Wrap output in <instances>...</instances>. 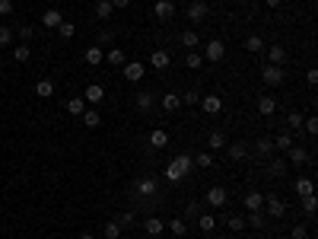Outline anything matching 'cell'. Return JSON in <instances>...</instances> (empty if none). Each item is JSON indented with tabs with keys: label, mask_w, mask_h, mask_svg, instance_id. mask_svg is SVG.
<instances>
[{
	"label": "cell",
	"mask_w": 318,
	"mask_h": 239,
	"mask_svg": "<svg viewBox=\"0 0 318 239\" xmlns=\"http://www.w3.org/2000/svg\"><path fill=\"white\" fill-rule=\"evenodd\" d=\"M201 108L207 115H217V112H223V99L220 96H201Z\"/></svg>",
	"instance_id": "obj_11"
},
{
	"label": "cell",
	"mask_w": 318,
	"mask_h": 239,
	"mask_svg": "<svg viewBox=\"0 0 318 239\" xmlns=\"http://www.w3.org/2000/svg\"><path fill=\"white\" fill-rule=\"evenodd\" d=\"M258 112H261L264 118H271L274 112H277V99H274V96H261V99H258Z\"/></svg>",
	"instance_id": "obj_14"
},
{
	"label": "cell",
	"mask_w": 318,
	"mask_h": 239,
	"mask_svg": "<svg viewBox=\"0 0 318 239\" xmlns=\"http://www.w3.org/2000/svg\"><path fill=\"white\" fill-rule=\"evenodd\" d=\"M137 108H140V112H150V108H153V102H156V99H153L150 96V92H137Z\"/></svg>",
	"instance_id": "obj_34"
},
{
	"label": "cell",
	"mask_w": 318,
	"mask_h": 239,
	"mask_svg": "<svg viewBox=\"0 0 318 239\" xmlns=\"http://www.w3.org/2000/svg\"><path fill=\"white\" fill-rule=\"evenodd\" d=\"M197 214H201V204L191 201V204H188V217H197Z\"/></svg>",
	"instance_id": "obj_54"
},
{
	"label": "cell",
	"mask_w": 318,
	"mask_h": 239,
	"mask_svg": "<svg viewBox=\"0 0 318 239\" xmlns=\"http://www.w3.org/2000/svg\"><path fill=\"white\" fill-rule=\"evenodd\" d=\"M83 99H86V102H92V106H99V102L105 99V90H102L99 83H89V86L83 90Z\"/></svg>",
	"instance_id": "obj_9"
},
{
	"label": "cell",
	"mask_w": 318,
	"mask_h": 239,
	"mask_svg": "<svg viewBox=\"0 0 318 239\" xmlns=\"http://www.w3.org/2000/svg\"><path fill=\"white\" fill-rule=\"evenodd\" d=\"M35 96H41V99L54 96V83H51L48 76H45V80H38V83H35Z\"/></svg>",
	"instance_id": "obj_27"
},
{
	"label": "cell",
	"mask_w": 318,
	"mask_h": 239,
	"mask_svg": "<svg viewBox=\"0 0 318 239\" xmlns=\"http://www.w3.org/2000/svg\"><path fill=\"white\" fill-rule=\"evenodd\" d=\"M13 58H16V64H25L32 58V51H29V45H16L13 48Z\"/></svg>",
	"instance_id": "obj_36"
},
{
	"label": "cell",
	"mask_w": 318,
	"mask_h": 239,
	"mask_svg": "<svg viewBox=\"0 0 318 239\" xmlns=\"http://www.w3.org/2000/svg\"><path fill=\"white\" fill-rule=\"evenodd\" d=\"M207 13H210V10H207V4H204V0H194V4L188 6V13H185V16H188L191 22H201V20H207Z\"/></svg>",
	"instance_id": "obj_7"
},
{
	"label": "cell",
	"mask_w": 318,
	"mask_h": 239,
	"mask_svg": "<svg viewBox=\"0 0 318 239\" xmlns=\"http://www.w3.org/2000/svg\"><path fill=\"white\" fill-rule=\"evenodd\" d=\"M264 208H268L271 220H280L283 214H287V201H283L280 194H264Z\"/></svg>",
	"instance_id": "obj_2"
},
{
	"label": "cell",
	"mask_w": 318,
	"mask_h": 239,
	"mask_svg": "<svg viewBox=\"0 0 318 239\" xmlns=\"http://www.w3.org/2000/svg\"><path fill=\"white\" fill-rule=\"evenodd\" d=\"M0 74H3V64H0Z\"/></svg>",
	"instance_id": "obj_60"
},
{
	"label": "cell",
	"mask_w": 318,
	"mask_h": 239,
	"mask_svg": "<svg viewBox=\"0 0 318 239\" xmlns=\"http://www.w3.org/2000/svg\"><path fill=\"white\" fill-rule=\"evenodd\" d=\"M283 61H287V48H283V45H271L268 48V64L283 67Z\"/></svg>",
	"instance_id": "obj_13"
},
{
	"label": "cell",
	"mask_w": 318,
	"mask_h": 239,
	"mask_svg": "<svg viewBox=\"0 0 318 239\" xmlns=\"http://www.w3.org/2000/svg\"><path fill=\"white\" fill-rule=\"evenodd\" d=\"M223 54H226V45H223L220 38H210V42H207V48H204V58H207L210 64H220V61H223Z\"/></svg>",
	"instance_id": "obj_5"
},
{
	"label": "cell",
	"mask_w": 318,
	"mask_h": 239,
	"mask_svg": "<svg viewBox=\"0 0 318 239\" xmlns=\"http://www.w3.org/2000/svg\"><path fill=\"white\" fill-rule=\"evenodd\" d=\"M194 172V156H188V153H178L175 160L166 166V178L172 185H178V182H185L188 176Z\"/></svg>",
	"instance_id": "obj_1"
},
{
	"label": "cell",
	"mask_w": 318,
	"mask_h": 239,
	"mask_svg": "<svg viewBox=\"0 0 318 239\" xmlns=\"http://www.w3.org/2000/svg\"><path fill=\"white\" fill-rule=\"evenodd\" d=\"M303 208H306V214H309V217H312V214H315V208H318V201H315V194H306V198H303Z\"/></svg>",
	"instance_id": "obj_47"
},
{
	"label": "cell",
	"mask_w": 318,
	"mask_h": 239,
	"mask_svg": "<svg viewBox=\"0 0 318 239\" xmlns=\"http://www.w3.org/2000/svg\"><path fill=\"white\" fill-rule=\"evenodd\" d=\"M10 42H13V29L0 22V45H10Z\"/></svg>",
	"instance_id": "obj_48"
},
{
	"label": "cell",
	"mask_w": 318,
	"mask_h": 239,
	"mask_svg": "<svg viewBox=\"0 0 318 239\" xmlns=\"http://www.w3.org/2000/svg\"><path fill=\"white\" fill-rule=\"evenodd\" d=\"M197 99H201V96L191 90V92H185V96H182V106H197Z\"/></svg>",
	"instance_id": "obj_51"
},
{
	"label": "cell",
	"mask_w": 318,
	"mask_h": 239,
	"mask_svg": "<svg viewBox=\"0 0 318 239\" xmlns=\"http://www.w3.org/2000/svg\"><path fill=\"white\" fill-rule=\"evenodd\" d=\"M226 226L233 230V233H242V230H245V217H239V214H233V217H226Z\"/></svg>",
	"instance_id": "obj_40"
},
{
	"label": "cell",
	"mask_w": 318,
	"mask_h": 239,
	"mask_svg": "<svg viewBox=\"0 0 318 239\" xmlns=\"http://www.w3.org/2000/svg\"><path fill=\"white\" fill-rule=\"evenodd\" d=\"M296 194L299 198H306V194H315V185H312V178H296Z\"/></svg>",
	"instance_id": "obj_26"
},
{
	"label": "cell",
	"mask_w": 318,
	"mask_h": 239,
	"mask_svg": "<svg viewBox=\"0 0 318 239\" xmlns=\"http://www.w3.org/2000/svg\"><path fill=\"white\" fill-rule=\"evenodd\" d=\"M194 166H201V169H210V166H213V153H210V150L197 153V156H194Z\"/></svg>",
	"instance_id": "obj_37"
},
{
	"label": "cell",
	"mask_w": 318,
	"mask_h": 239,
	"mask_svg": "<svg viewBox=\"0 0 318 239\" xmlns=\"http://www.w3.org/2000/svg\"><path fill=\"white\" fill-rule=\"evenodd\" d=\"M73 32H76V26L73 22H61V26H57V36H61V38H73Z\"/></svg>",
	"instance_id": "obj_43"
},
{
	"label": "cell",
	"mask_w": 318,
	"mask_h": 239,
	"mask_svg": "<svg viewBox=\"0 0 318 239\" xmlns=\"http://www.w3.org/2000/svg\"><path fill=\"white\" fill-rule=\"evenodd\" d=\"M245 48L252 51V54H261V51H264V38L261 36H248L245 38Z\"/></svg>",
	"instance_id": "obj_32"
},
{
	"label": "cell",
	"mask_w": 318,
	"mask_h": 239,
	"mask_svg": "<svg viewBox=\"0 0 318 239\" xmlns=\"http://www.w3.org/2000/svg\"><path fill=\"white\" fill-rule=\"evenodd\" d=\"M245 208H248V210H261V208H264V194H261V192H248V194H245Z\"/></svg>",
	"instance_id": "obj_20"
},
{
	"label": "cell",
	"mask_w": 318,
	"mask_h": 239,
	"mask_svg": "<svg viewBox=\"0 0 318 239\" xmlns=\"http://www.w3.org/2000/svg\"><path fill=\"white\" fill-rule=\"evenodd\" d=\"M169 64H172L169 51H153V54H150V67H153V70H166Z\"/></svg>",
	"instance_id": "obj_12"
},
{
	"label": "cell",
	"mask_w": 318,
	"mask_h": 239,
	"mask_svg": "<svg viewBox=\"0 0 318 239\" xmlns=\"http://www.w3.org/2000/svg\"><path fill=\"white\" fill-rule=\"evenodd\" d=\"M162 108H166V112H178V108H182V96H178V92L162 96Z\"/></svg>",
	"instance_id": "obj_23"
},
{
	"label": "cell",
	"mask_w": 318,
	"mask_h": 239,
	"mask_svg": "<svg viewBox=\"0 0 318 239\" xmlns=\"http://www.w3.org/2000/svg\"><path fill=\"white\" fill-rule=\"evenodd\" d=\"M153 13H156V20H159V22H169L172 16H175V4H172V0H156Z\"/></svg>",
	"instance_id": "obj_6"
},
{
	"label": "cell",
	"mask_w": 318,
	"mask_h": 239,
	"mask_svg": "<svg viewBox=\"0 0 318 239\" xmlns=\"http://www.w3.org/2000/svg\"><path fill=\"white\" fill-rule=\"evenodd\" d=\"M143 74H147V67H143L140 61H127V64H124V76H127V80H131V83L143 80Z\"/></svg>",
	"instance_id": "obj_8"
},
{
	"label": "cell",
	"mask_w": 318,
	"mask_h": 239,
	"mask_svg": "<svg viewBox=\"0 0 318 239\" xmlns=\"http://www.w3.org/2000/svg\"><path fill=\"white\" fill-rule=\"evenodd\" d=\"M185 64H188V67H191V70H201V67H204V58H201V54H197V51H188V58H185Z\"/></svg>",
	"instance_id": "obj_41"
},
{
	"label": "cell",
	"mask_w": 318,
	"mask_h": 239,
	"mask_svg": "<svg viewBox=\"0 0 318 239\" xmlns=\"http://www.w3.org/2000/svg\"><path fill=\"white\" fill-rule=\"evenodd\" d=\"M271 176H274V178L287 176V160H271Z\"/></svg>",
	"instance_id": "obj_42"
},
{
	"label": "cell",
	"mask_w": 318,
	"mask_h": 239,
	"mask_svg": "<svg viewBox=\"0 0 318 239\" xmlns=\"http://www.w3.org/2000/svg\"><path fill=\"white\" fill-rule=\"evenodd\" d=\"M118 224H121V230H131L134 226V210H124V214L118 217Z\"/></svg>",
	"instance_id": "obj_49"
},
{
	"label": "cell",
	"mask_w": 318,
	"mask_h": 239,
	"mask_svg": "<svg viewBox=\"0 0 318 239\" xmlns=\"http://www.w3.org/2000/svg\"><path fill=\"white\" fill-rule=\"evenodd\" d=\"M207 147H210V153L226 147V138H223V131H213V134H210V138H207Z\"/></svg>",
	"instance_id": "obj_33"
},
{
	"label": "cell",
	"mask_w": 318,
	"mask_h": 239,
	"mask_svg": "<svg viewBox=\"0 0 318 239\" xmlns=\"http://www.w3.org/2000/svg\"><path fill=\"white\" fill-rule=\"evenodd\" d=\"M32 36H35V29H32V26H19V38H22V42H29Z\"/></svg>",
	"instance_id": "obj_53"
},
{
	"label": "cell",
	"mask_w": 318,
	"mask_h": 239,
	"mask_svg": "<svg viewBox=\"0 0 318 239\" xmlns=\"http://www.w3.org/2000/svg\"><path fill=\"white\" fill-rule=\"evenodd\" d=\"M204 201H207L210 208H226V201H229V192L223 188V185H213V188H207V194H204Z\"/></svg>",
	"instance_id": "obj_3"
},
{
	"label": "cell",
	"mask_w": 318,
	"mask_h": 239,
	"mask_svg": "<svg viewBox=\"0 0 318 239\" xmlns=\"http://www.w3.org/2000/svg\"><path fill=\"white\" fill-rule=\"evenodd\" d=\"M80 118H83V124H86V128H99V124H102V118H99L96 108H86Z\"/></svg>",
	"instance_id": "obj_31"
},
{
	"label": "cell",
	"mask_w": 318,
	"mask_h": 239,
	"mask_svg": "<svg viewBox=\"0 0 318 239\" xmlns=\"http://www.w3.org/2000/svg\"><path fill=\"white\" fill-rule=\"evenodd\" d=\"M245 226H252V230H264V226H268V220H264V214H261V210H248Z\"/></svg>",
	"instance_id": "obj_18"
},
{
	"label": "cell",
	"mask_w": 318,
	"mask_h": 239,
	"mask_svg": "<svg viewBox=\"0 0 318 239\" xmlns=\"http://www.w3.org/2000/svg\"><path fill=\"white\" fill-rule=\"evenodd\" d=\"M0 16H13V0H0Z\"/></svg>",
	"instance_id": "obj_52"
},
{
	"label": "cell",
	"mask_w": 318,
	"mask_h": 239,
	"mask_svg": "<svg viewBox=\"0 0 318 239\" xmlns=\"http://www.w3.org/2000/svg\"><path fill=\"white\" fill-rule=\"evenodd\" d=\"M80 239H96V236H92V233H83V236H80Z\"/></svg>",
	"instance_id": "obj_59"
},
{
	"label": "cell",
	"mask_w": 318,
	"mask_h": 239,
	"mask_svg": "<svg viewBox=\"0 0 318 239\" xmlns=\"http://www.w3.org/2000/svg\"><path fill=\"white\" fill-rule=\"evenodd\" d=\"M156 188H159V185H156V178H140V182H137V194H156Z\"/></svg>",
	"instance_id": "obj_24"
},
{
	"label": "cell",
	"mask_w": 318,
	"mask_h": 239,
	"mask_svg": "<svg viewBox=\"0 0 318 239\" xmlns=\"http://www.w3.org/2000/svg\"><path fill=\"white\" fill-rule=\"evenodd\" d=\"M111 38H115V32H102V36H99V42H102V45H108Z\"/></svg>",
	"instance_id": "obj_56"
},
{
	"label": "cell",
	"mask_w": 318,
	"mask_h": 239,
	"mask_svg": "<svg viewBox=\"0 0 318 239\" xmlns=\"http://www.w3.org/2000/svg\"><path fill=\"white\" fill-rule=\"evenodd\" d=\"M264 4H268L271 10H277V6H280V0H264Z\"/></svg>",
	"instance_id": "obj_58"
},
{
	"label": "cell",
	"mask_w": 318,
	"mask_h": 239,
	"mask_svg": "<svg viewBox=\"0 0 318 239\" xmlns=\"http://www.w3.org/2000/svg\"><path fill=\"white\" fill-rule=\"evenodd\" d=\"M111 10H115V6H111L108 0H96V16H99V20H108Z\"/></svg>",
	"instance_id": "obj_38"
},
{
	"label": "cell",
	"mask_w": 318,
	"mask_h": 239,
	"mask_svg": "<svg viewBox=\"0 0 318 239\" xmlns=\"http://www.w3.org/2000/svg\"><path fill=\"white\" fill-rule=\"evenodd\" d=\"M306 80L312 83V86H315V83H318V70H315V67H312V70H306Z\"/></svg>",
	"instance_id": "obj_55"
},
{
	"label": "cell",
	"mask_w": 318,
	"mask_h": 239,
	"mask_svg": "<svg viewBox=\"0 0 318 239\" xmlns=\"http://www.w3.org/2000/svg\"><path fill=\"white\" fill-rule=\"evenodd\" d=\"M105 61H108L111 67H124V64H127V58H124V48H118V45H115V48H111L108 54H105Z\"/></svg>",
	"instance_id": "obj_16"
},
{
	"label": "cell",
	"mask_w": 318,
	"mask_h": 239,
	"mask_svg": "<svg viewBox=\"0 0 318 239\" xmlns=\"http://www.w3.org/2000/svg\"><path fill=\"white\" fill-rule=\"evenodd\" d=\"M102 61H105V54H102V48H99V45H92V48H86V64H92V67H99Z\"/></svg>",
	"instance_id": "obj_25"
},
{
	"label": "cell",
	"mask_w": 318,
	"mask_h": 239,
	"mask_svg": "<svg viewBox=\"0 0 318 239\" xmlns=\"http://www.w3.org/2000/svg\"><path fill=\"white\" fill-rule=\"evenodd\" d=\"M102 233H105V239H118V236H121V224H118V220H108Z\"/></svg>",
	"instance_id": "obj_39"
},
{
	"label": "cell",
	"mask_w": 318,
	"mask_h": 239,
	"mask_svg": "<svg viewBox=\"0 0 318 239\" xmlns=\"http://www.w3.org/2000/svg\"><path fill=\"white\" fill-rule=\"evenodd\" d=\"M290 236H293V239H309V230H306V224H296L293 230H290Z\"/></svg>",
	"instance_id": "obj_50"
},
{
	"label": "cell",
	"mask_w": 318,
	"mask_h": 239,
	"mask_svg": "<svg viewBox=\"0 0 318 239\" xmlns=\"http://www.w3.org/2000/svg\"><path fill=\"white\" fill-rule=\"evenodd\" d=\"M287 160H290L293 166H303V163H309V150H306V147H296V144H293V147L287 150Z\"/></svg>",
	"instance_id": "obj_10"
},
{
	"label": "cell",
	"mask_w": 318,
	"mask_h": 239,
	"mask_svg": "<svg viewBox=\"0 0 318 239\" xmlns=\"http://www.w3.org/2000/svg\"><path fill=\"white\" fill-rule=\"evenodd\" d=\"M261 80L268 83V86H280L283 80H287V74H283V67H277V64H268L261 70Z\"/></svg>",
	"instance_id": "obj_4"
},
{
	"label": "cell",
	"mask_w": 318,
	"mask_h": 239,
	"mask_svg": "<svg viewBox=\"0 0 318 239\" xmlns=\"http://www.w3.org/2000/svg\"><path fill=\"white\" fill-rule=\"evenodd\" d=\"M108 4H111V6H118V10H124V6L131 4V0H108Z\"/></svg>",
	"instance_id": "obj_57"
},
{
	"label": "cell",
	"mask_w": 318,
	"mask_h": 239,
	"mask_svg": "<svg viewBox=\"0 0 318 239\" xmlns=\"http://www.w3.org/2000/svg\"><path fill=\"white\" fill-rule=\"evenodd\" d=\"M287 124H290V134H296L299 128H303V115H299V112H290V118H287Z\"/></svg>",
	"instance_id": "obj_44"
},
{
	"label": "cell",
	"mask_w": 318,
	"mask_h": 239,
	"mask_svg": "<svg viewBox=\"0 0 318 239\" xmlns=\"http://www.w3.org/2000/svg\"><path fill=\"white\" fill-rule=\"evenodd\" d=\"M182 45H185V48H191V51H194L197 45H201V38H197V32H194V29L182 32Z\"/></svg>",
	"instance_id": "obj_35"
},
{
	"label": "cell",
	"mask_w": 318,
	"mask_h": 239,
	"mask_svg": "<svg viewBox=\"0 0 318 239\" xmlns=\"http://www.w3.org/2000/svg\"><path fill=\"white\" fill-rule=\"evenodd\" d=\"M303 128H306V131H309V134H312V138H315V134H318V118H315V115L303 118Z\"/></svg>",
	"instance_id": "obj_46"
},
{
	"label": "cell",
	"mask_w": 318,
	"mask_h": 239,
	"mask_svg": "<svg viewBox=\"0 0 318 239\" xmlns=\"http://www.w3.org/2000/svg\"><path fill=\"white\" fill-rule=\"evenodd\" d=\"M197 226H201L204 233H213V230H217V217L213 214H197Z\"/></svg>",
	"instance_id": "obj_28"
},
{
	"label": "cell",
	"mask_w": 318,
	"mask_h": 239,
	"mask_svg": "<svg viewBox=\"0 0 318 239\" xmlns=\"http://www.w3.org/2000/svg\"><path fill=\"white\" fill-rule=\"evenodd\" d=\"M169 230H172L175 236H188V224H185V220H172Z\"/></svg>",
	"instance_id": "obj_45"
},
{
	"label": "cell",
	"mask_w": 318,
	"mask_h": 239,
	"mask_svg": "<svg viewBox=\"0 0 318 239\" xmlns=\"http://www.w3.org/2000/svg\"><path fill=\"white\" fill-rule=\"evenodd\" d=\"M255 153H258V156H271V153H274V138H258Z\"/></svg>",
	"instance_id": "obj_22"
},
{
	"label": "cell",
	"mask_w": 318,
	"mask_h": 239,
	"mask_svg": "<svg viewBox=\"0 0 318 239\" xmlns=\"http://www.w3.org/2000/svg\"><path fill=\"white\" fill-rule=\"evenodd\" d=\"M290 147H293V134H290V131H280L277 138H274V150H283V153H287Z\"/></svg>",
	"instance_id": "obj_17"
},
{
	"label": "cell",
	"mask_w": 318,
	"mask_h": 239,
	"mask_svg": "<svg viewBox=\"0 0 318 239\" xmlns=\"http://www.w3.org/2000/svg\"><path fill=\"white\" fill-rule=\"evenodd\" d=\"M226 150H229V156H233V160H245L248 156V144H242V140L226 144Z\"/></svg>",
	"instance_id": "obj_21"
},
{
	"label": "cell",
	"mask_w": 318,
	"mask_h": 239,
	"mask_svg": "<svg viewBox=\"0 0 318 239\" xmlns=\"http://www.w3.org/2000/svg\"><path fill=\"white\" fill-rule=\"evenodd\" d=\"M143 226H147V236H159L162 230H166V224H162L159 217H147V224H143Z\"/></svg>",
	"instance_id": "obj_30"
},
{
	"label": "cell",
	"mask_w": 318,
	"mask_h": 239,
	"mask_svg": "<svg viewBox=\"0 0 318 239\" xmlns=\"http://www.w3.org/2000/svg\"><path fill=\"white\" fill-rule=\"evenodd\" d=\"M41 22H45V29H57V26L64 22V16H61V10H45Z\"/></svg>",
	"instance_id": "obj_15"
},
{
	"label": "cell",
	"mask_w": 318,
	"mask_h": 239,
	"mask_svg": "<svg viewBox=\"0 0 318 239\" xmlns=\"http://www.w3.org/2000/svg\"><path fill=\"white\" fill-rule=\"evenodd\" d=\"M166 144H169V134L162 131V128H156V131L150 134V147H153V150H162Z\"/></svg>",
	"instance_id": "obj_19"
},
{
	"label": "cell",
	"mask_w": 318,
	"mask_h": 239,
	"mask_svg": "<svg viewBox=\"0 0 318 239\" xmlns=\"http://www.w3.org/2000/svg\"><path fill=\"white\" fill-rule=\"evenodd\" d=\"M67 112H70V115H83V112H86V99H83V96L67 99Z\"/></svg>",
	"instance_id": "obj_29"
}]
</instances>
